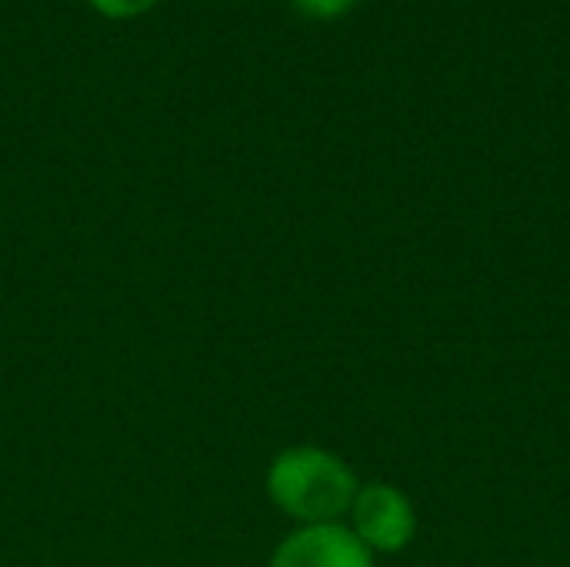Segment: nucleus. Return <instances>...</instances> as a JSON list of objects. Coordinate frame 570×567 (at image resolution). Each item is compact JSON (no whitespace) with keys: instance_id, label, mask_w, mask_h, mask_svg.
<instances>
[{"instance_id":"obj_1","label":"nucleus","mask_w":570,"mask_h":567,"mask_svg":"<svg viewBox=\"0 0 570 567\" xmlns=\"http://www.w3.org/2000/svg\"><path fill=\"white\" fill-rule=\"evenodd\" d=\"M357 491L354 471L337 454L321 448L281 451L267 471L271 501L304 525H334L351 511Z\"/></svg>"},{"instance_id":"obj_2","label":"nucleus","mask_w":570,"mask_h":567,"mask_svg":"<svg viewBox=\"0 0 570 567\" xmlns=\"http://www.w3.org/2000/svg\"><path fill=\"white\" fill-rule=\"evenodd\" d=\"M351 515H354V535L371 551L394 555L414 541V531H417L414 505L394 485H381V481L364 485L351 505Z\"/></svg>"},{"instance_id":"obj_3","label":"nucleus","mask_w":570,"mask_h":567,"mask_svg":"<svg viewBox=\"0 0 570 567\" xmlns=\"http://www.w3.org/2000/svg\"><path fill=\"white\" fill-rule=\"evenodd\" d=\"M271 567H374L371 548L344 525H304L274 551Z\"/></svg>"},{"instance_id":"obj_4","label":"nucleus","mask_w":570,"mask_h":567,"mask_svg":"<svg viewBox=\"0 0 570 567\" xmlns=\"http://www.w3.org/2000/svg\"><path fill=\"white\" fill-rule=\"evenodd\" d=\"M90 3L107 17H137V13L150 10L157 0H90Z\"/></svg>"},{"instance_id":"obj_5","label":"nucleus","mask_w":570,"mask_h":567,"mask_svg":"<svg viewBox=\"0 0 570 567\" xmlns=\"http://www.w3.org/2000/svg\"><path fill=\"white\" fill-rule=\"evenodd\" d=\"M304 13H311V17H337V13H344L354 0H294Z\"/></svg>"}]
</instances>
